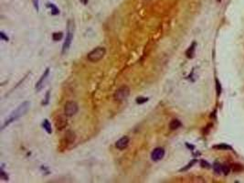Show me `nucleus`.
I'll return each mask as SVG.
<instances>
[{"label": "nucleus", "mask_w": 244, "mask_h": 183, "mask_svg": "<svg viewBox=\"0 0 244 183\" xmlns=\"http://www.w3.org/2000/svg\"><path fill=\"white\" fill-rule=\"evenodd\" d=\"M29 108H30V103H29V102H24V103H22L16 110H14L8 116V118L4 121V124L2 126V129H5V127L9 126L11 123H13V122L17 121L18 118L25 115L26 113L29 110Z\"/></svg>", "instance_id": "f257e3e1"}, {"label": "nucleus", "mask_w": 244, "mask_h": 183, "mask_svg": "<svg viewBox=\"0 0 244 183\" xmlns=\"http://www.w3.org/2000/svg\"><path fill=\"white\" fill-rule=\"evenodd\" d=\"M74 30H75V26H74V21L71 19H70L67 24V33H66V38L62 45V54H66L68 50H70V47L71 45L72 39H73V35H74Z\"/></svg>", "instance_id": "f03ea898"}, {"label": "nucleus", "mask_w": 244, "mask_h": 183, "mask_svg": "<svg viewBox=\"0 0 244 183\" xmlns=\"http://www.w3.org/2000/svg\"><path fill=\"white\" fill-rule=\"evenodd\" d=\"M106 53V50L104 47H97L94 50H92L91 52L88 53L87 59L91 63H98L104 57Z\"/></svg>", "instance_id": "7ed1b4c3"}, {"label": "nucleus", "mask_w": 244, "mask_h": 183, "mask_svg": "<svg viewBox=\"0 0 244 183\" xmlns=\"http://www.w3.org/2000/svg\"><path fill=\"white\" fill-rule=\"evenodd\" d=\"M129 95H130V88L126 85H124L115 91L113 94V98L117 102H123L125 99H127Z\"/></svg>", "instance_id": "20e7f679"}, {"label": "nucleus", "mask_w": 244, "mask_h": 183, "mask_svg": "<svg viewBox=\"0 0 244 183\" xmlns=\"http://www.w3.org/2000/svg\"><path fill=\"white\" fill-rule=\"evenodd\" d=\"M79 110V106L77 105V103L73 101H69L65 104L64 106V114L66 116H73L78 113Z\"/></svg>", "instance_id": "39448f33"}, {"label": "nucleus", "mask_w": 244, "mask_h": 183, "mask_svg": "<svg viewBox=\"0 0 244 183\" xmlns=\"http://www.w3.org/2000/svg\"><path fill=\"white\" fill-rule=\"evenodd\" d=\"M75 138H76L75 134H74L72 131H71V130L67 131L66 134H65L64 138L62 140V142H60V147H59L60 149H65V148H67V147H68L69 145L72 144L73 142L75 141Z\"/></svg>", "instance_id": "423d86ee"}, {"label": "nucleus", "mask_w": 244, "mask_h": 183, "mask_svg": "<svg viewBox=\"0 0 244 183\" xmlns=\"http://www.w3.org/2000/svg\"><path fill=\"white\" fill-rule=\"evenodd\" d=\"M49 75H50V68H47V69L45 70V72H43V74L41 75V77H40V79L38 81V83L36 84L35 88H36V90H37L38 92L40 91V90H41V89L43 88L44 84L46 83V81H47Z\"/></svg>", "instance_id": "0eeeda50"}, {"label": "nucleus", "mask_w": 244, "mask_h": 183, "mask_svg": "<svg viewBox=\"0 0 244 183\" xmlns=\"http://www.w3.org/2000/svg\"><path fill=\"white\" fill-rule=\"evenodd\" d=\"M68 126V121L67 119L62 116V115H58L56 118H55V127L57 128V130L60 131L64 129L66 127Z\"/></svg>", "instance_id": "6e6552de"}, {"label": "nucleus", "mask_w": 244, "mask_h": 183, "mask_svg": "<svg viewBox=\"0 0 244 183\" xmlns=\"http://www.w3.org/2000/svg\"><path fill=\"white\" fill-rule=\"evenodd\" d=\"M165 156V149L162 148H156L153 150L151 154V158L153 161H159Z\"/></svg>", "instance_id": "1a4fd4ad"}, {"label": "nucleus", "mask_w": 244, "mask_h": 183, "mask_svg": "<svg viewBox=\"0 0 244 183\" xmlns=\"http://www.w3.org/2000/svg\"><path fill=\"white\" fill-rule=\"evenodd\" d=\"M129 142H130L129 137H127V136H123V137H121V138L116 142V143H115V147H116L118 149H120V150L125 149V148H126L128 147Z\"/></svg>", "instance_id": "9d476101"}, {"label": "nucleus", "mask_w": 244, "mask_h": 183, "mask_svg": "<svg viewBox=\"0 0 244 183\" xmlns=\"http://www.w3.org/2000/svg\"><path fill=\"white\" fill-rule=\"evenodd\" d=\"M196 46H197V43L196 42H193L191 44V46L188 49V50L186 51V55L188 59H192L195 55V50H196Z\"/></svg>", "instance_id": "9b49d317"}, {"label": "nucleus", "mask_w": 244, "mask_h": 183, "mask_svg": "<svg viewBox=\"0 0 244 183\" xmlns=\"http://www.w3.org/2000/svg\"><path fill=\"white\" fill-rule=\"evenodd\" d=\"M181 122L178 119H173L170 123H169V128L171 130H176L177 128H179L181 127Z\"/></svg>", "instance_id": "f8f14e48"}, {"label": "nucleus", "mask_w": 244, "mask_h": 183, "mask_svg": "<svg viewBox=\"0 0 244 183\" xmlns=\"http://www.w3.org/2000/svg\"><path fill=\"white\" fill-rule=\"evenodd\" d=\"M42 127L44 128V130L48 133V134H51L52 133V129H51V125L50 123V121L48 119H44L43 123H42Z\"/></svg>", "instance_id": "ddd939ff"}, {"label": "nucleus", "mask_w": 244, "mask_h": 183, "mask_svg": "<svg viewBox=\"0 0 244 183\" xmlns=\"http://www.w3.org/2000/svg\"><path fill=\"white\" fill-rule=\"evenodd\" d=\"M213 148L214 149H218V150H229V149H232V148L229 145H226V144H219V145H216V146H213Z\"/></svg>", "instance_id": "4468645a"}, {"label": "nucleus", "mask_w": 244, "mask_h": 183, "mask_svg": "<svg viewBox=\"0 0 244 183\" xmlns=\"http://www.w3.org/2000/svg\"><path fill=\"white\" fill-rule=\"evenodd\" d=\"M47 6L51 9V14H52V15H59V8H58L54 4H52V3H48Z\"/></svg>", "instance_id": "2eb2a0df"}, {"label": "nucleus", "mask_w": 244, "mask_h": 183, "mask_svg": "<svg viewBox=\"0 0 244 183\" xmlns=\"http://www.w3.org/2000/svg\"><path fill=\"white\" fill-rule=\"evenodd\" d=\"M231 169H232L233 172H240V171H242L244 169V167H242V165H240L239 163H235V164L232 165Z\"/></svg>", "instance_id": "dca6fc26"}, {"label": "nucleus", "mask_w": 244, "mask_h": 183, "mask_svg": "<svg viewBox=\"0 0 244 183\" xmlns=\"http://www.w3.org/2000/svg\"><path fill=\"white\" fill-rule=\"evenodd\" d=\"M63 38V33L62 32H54L52 34V38L54 41H59Z\"/></svg>", "instance_id": "f3484780"}, {"label": "nucleus", "mask_w": 244, "mask_h": 183, "mask_svg": "<svg viewBox=\"0 0 244 183\" xmlns=\"http://www.w3.org/2000/svg\"><path fill=\"white\" fill-rule=\"evenodd\" d=\"M213 169H214V172L217 174V175H219L222 170H221V165L219 163H218V162H216V163H214L213 165Z\"/></svg>", "instance_id": "a211bd4d"}, {"label": "nucleus", "mask_w": 244, "mask_h": 183, "mask_svg": "<svg viewBox=\"0 0 244 183\" xmlns=\"http://www.w3.org/2000/svg\"><path fill=\"white\" fill-rule=\"evenodd\" d=\"M196 163H197V160H196V159H193L192 161H190V162H189V163H188V164L186 167H184L183 169H180V171H186V170H188L189 168H191V167H192L194 164H196Z\"/></svg>", "instance_id": "6ab92c4d"}, {"label": "nucleus", "mask_w": 244, "mask_h": 183, "mask_svg": "<svg viewBox=\"0 0 244 183\" xmlns=\"http://www.w3.org/2000/svg\"><path fill=\"white\" fill-rule=\"evenodd\" d=\"M221 170H222V172L224 175H228L230 173V169L227 165H222L221 166Z\"/></svg>", "instance_id": "aec40b11"}, {"label": "nucleus", "mask_w": 244, "mask_h": 183, "mask_svg": "<svg viewBox=\"0 0 244 183\" xmlns=\"http://www.w3.org/2000/svg\"><path fill=\"white\" fill-rule=\"evenodd\" d=\"M147 101H148L147 97H137L136 98V103L139 104V105L144 104V103H146V102H147Z\"/></svg>", "instance_id": "412c9836"}, {"label": "nucleus", "mask_w": 244, "mask_h": 183, "mask_svg": "<svg viewBox=\"0 0 244 183\" xmlns=\"http://www.w3.org/2000/svg\"><path fill=\"white\" fill-rule=\"evenodd\" d=\"M216 90H217V94L218 96L220 94V93H221V84H219L218 79H216Z\"/></svg>", "instance_id": "4be33fe9"}, {"label": "nucleus", "mask_w": 244, "mask_h": 183, "mask_svg": "<svg viewBox=\"0 0 244 183\" xmlns=\"http://www.w3.org/2000/svg\"><path fill=\"white\" fill-rule=\"evenodd\" d=\"M200 164H201L202 168H206V169H209L210 168V165L208 163L207 161H205V160H201L200 161Z\"/></svg>", "instance_id": "5701e85b"}, {"label": "nucleus", "mask_w": 244, "mask_h": 183, "mask_svg": "<svg viewBox=\"0 0 244 183\" xmlns=\"http://www.w3.org/2000/svg\"><path fill=\"white\" fill-rule=\"evenodd\" d=\"M32 2H33L35 9L37 10V12H38V10H39V4H38L39 2H38V0H32Z\"/></svg>", "instance_id": "b1692460"}, {"label": "nucleus", "mask_w": 244, "mask_h": 183, "mask_svg": "<svg viewBox=\"0 0 244 183\" xmlns=\"http://www.w3.org/2000/svg\"><path fill=\"white\" fill-rule=\"evenodd\" d=\"M0 177H1V178L4 180H8V176L6 175V173L3 171V169H1V172H0Z\"/></svg>", "instance_id": "393cba45"}, {"label": "nucleus", "mask_w": 244, "mask_h": 183, "mask_svg": "<svg viewBox=\"0 0 244 183\" xmlns=\"http://www.w3.org/2000/svg\"><path fill=\"white\" fill-rule=\"evenodd\" d=\"M49 101H50V91H48V93H47V94H46L45 102H43L42 105H48V104H49Z\"/></svg>", "instance_id": "a878e982"}, {"label": "nucleus", "mask_w": 244, "mask_h": 183, "mask_svg": "<svg viewBox=\"0 0 244 183\" xmlns=\"http://www.w3.org/2000/svg\"><path fill=\"white\" fill-rule=\"evenodd\" d=\"M0 38H1L3 40H5V41H8V37H7L6 35H5V33L3 32V31H1L0 32Z\"/></svg>", "instance_id": "bb28decb"}, {"label": "nucleus", "mask_w": 244, "mask_h": 183, "mask_svg": "<svg viewBox=\"0 0 244 183\" xmlns=\"http://www.w3.org/2000/svg\"><path fill=\"white\" fill-rule=\"evenodd\" d=\"M80 1L83 3V5H86L87 3H88V0H80Z\"/></svg>", "instance_id": "cd10ccee"}, {"label": "nucleus", "mask_w": 244, "mask_h": 183, "mask_svg": "<svg viewBox=\"0 0 244 183\" xmlns=\"http://www.w3.org/2000/svg\"><path fill=\"white\" fill-rule=\"evenodd\" d=\"M144 1H150V0H144Z\"/></svg>", "instance_id": "c85d7f7f"}, {"label": "nucleus", "mask_w": 244, "mask_h": 183, "mask_svg": "<svg viewBox=\"0 0 244 183\" xmlns=\"http://www.w3.org/2000/svg\"><path fill=\"white\" fill-rule=\"evenodd\" d=\"M218 1H220V0H218Z\"/></svg>", "instance_id": "c756f323"}]
</instances>
